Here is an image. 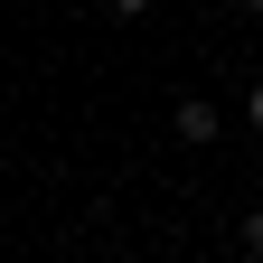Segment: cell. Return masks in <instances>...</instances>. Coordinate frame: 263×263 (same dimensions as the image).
Masks as SVG:
<instances>
[{"label":"cell","instance_id":"1","mask_svg":"<svg viewBox=\"0 0 263 263\" xmlns=\"http://www.w3.org/2000/svg\"><path fill=\"white\" fill-rule=\"evenodd\" d=\"M170 122H179V141H188V151H197V141H216V104H207V94H179V113H170Z\"/></svg>","mask_w":263,"mask_h":263},{"label":"cell","instance_id":"2","mask_svg":"<svg viewBox=\"0 0 263 263\" xmlns=\"http://www.w3.org/2000/svg\"><path fill=\"white\" fill-rule=\"evenodd\" d=\"M235 245H245V254L263 263V207H254V216H235Z\"/></svg>","mask_w":263,"mask_h":263},{"label":"cell","instance_id":"3","mask_svg":"<svg viewBox=\"0 0 263 263\" xmlns=\"http://www.w3.org/2000/svg\"><path fill=\"white\" fill-rule=\"evenodd\" d=\"M104 10H113V19H141V10H151V0H104Z\"/></svg>","mask_w":263,"mask_h":263},{"label":"cell","instance_id":"4","mask_svg":"<svg viewBox=\"0 0 263 263\" xmlns=\"http://www.w3.org/2000/svg\"><path fill=\"white\" fill-rule=\"evenodd\" d=\"M245 122H254V132H263V85H254V94H245Z\"/></svg>","mask_w":263,"mask_h":263},{"label":"cell","instance_id":"5","mask_svg":"<svg viewBox=\"0 0 263 263\" xmlns=\"http://www.w3.org/2000/svg\"><path fill=\"white\" fill-rule=\"evenodd\" d=\"M235 10H245V19H263V0H235Z\"/></svg>","mask_w":263,"mask_h":263}]
</instances>
